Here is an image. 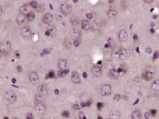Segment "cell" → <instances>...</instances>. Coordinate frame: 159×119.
<instances>
[{
  "label": "cell",
  "instance_id": "obj_1",
  "mask_svg": "<svg viewBox=\"0 0 159 119\" xmlns=\"http://www.w3.org/2000/svg\"><path fill=\"white\" fill-rule=\"evenodd\" d=\"M156 68L152 66H148L142 72V78L146 81H151L156 75Z\"/></svg>",
  "mask_w": 159,
  "mask_h": 119
},
{
  "label": "cell",
  "instance_id": "obj_2",
  "mask_svg": "<svg viewBox=\"0 0 159 119\" xmlns=\"http://www.w3.org/2000/svg\"><path fill=\"white\" fill-rule=\"evenodd\" d=\"M34 111L38 116H44L47 111V106L43 102H34Z\"/></svg>",
  "mask_w": 159,
  "mask_h": 119
},
{
  "label": "cell",
  "instance_id": "obj_3",
  "mask_svg": "<svg viewBox=\"0 0 159 119\" xmlns=\"http://www.w3.org/2000/svg\"><path fill=\"white\" fill-rule=\"evenodd\" d=\"M4 97L5 99L9 102V103H15L17 101V95L14 90H6L5 94H4Z\"/></svg>",
  "mask_w": 159,
  "mask_h": 119
},
{
  "label": "cell",
  "instance_id": "obj_4",
  "mask_svg": "<svg viewBox=\"0 0 159 119\" xmlns=\"http://www.w3.org/2000/svg\"><path fill=\"white\" fill-rule=\"evenodd\" d=\"M112 94V87L108 84H103L100 87V95L104 97H108Z\"/></svg>",
  "mask_w": 159,
  "mask_h": 119
},
{
  "label": "cell",
  "instance_id": "obj_5",
  "mask_svg": "<svg viewBox=\"0 0 159 119\" xmlns=\"http://www.w3.org/2000/svg\"><path fill=\"white\" fill-rule=\"evenodd\" d=\"M20 33L21 36L24 38V39H27L29 40L32 38V31L30 28L28 26H23L21 27L20 29Z\"/></svg>",
  "mask_w": 159,
  "mask_h": 119
},
{
  "label": "cell",
  "instance_id": "obj_6",
  "mask_svg": "<svg viewBox=\"0 0 159 119\" xmlns=\"http://www.w3.org/2000/svg\"><path fill=\"white\" fill-rule=\"evenodd\" d=\"M11 50V43L9 41H3L0 44V51L2 53L8 54Z\"/></svg>",
  "mask_w": 159,
  "mask_h": 119
},
{
  "label": "cell",
  "instance_id": "obj_7",
  "mask_svg": "<svg viewBox=\"0 0 159 119\" xmlns=\"http://www.w3.org/2000/svg\"><path fill=\"white\" fill-rule=\"evenodd\" d=\"M60 11L63 15H69L72 12V6L68 3H62L60 6Z\"/></svg>",
  "mask_w": 159,
  "mask_h": 119
},
{
  "label": "cell",
  "instance_id": "obj_8",
  "mask_svg": "<svg viewBox=\"0 0 159 119\" xmlns=\"http://www.w3.org/2000/svg\"><path fill=\"white\" fill-rule=\"evenodd\" d=\"M16 22L18 26H26V23L29 22L28 20H27V17H26V15L22 14V13H18L16 17Z\"/></svg>",
  "mask_w": 159,
  "mask_h": 119
},
{
  "label": "cell",
  "instance_id": "obj_9",
  "mask_svg": "<svg viewBox=\"0 0 159 119\" xmlns=\"http://www.w3.org/2000/svg\"><path fill=\"white\" fill-rule=\"evenodd\" d=\"M37 93L42 95L43 97H46L48 95V93H49V88H48V86L46 84H40L38 86V90H37Z\"/></svg>",
  "mask_w": 159,
  "mask_h": 119
},
{
  "label": "cell",
  "instance_id": "obj_10",
  "mask_svg": "<svg viewBox=\"0 0 159 119\" xmlns=\"http://www.w3.org/2000/svg\"><path fill=\"white\" fill-rule=\"evenodd\" d=\"M129 38V34L126 29H120L118 33V39L120 42H126L128 40Z\"/></svg>",
  "mask_w": 159,
  "mask_h": 119
},
{
  "label": "cell",
  "instance_id": "obj_11",
  "mask_svg": "<svg viewBox=\"0 0 159 119\" xmlns=\"http://www.w3.org/2000/svg\"><path fill=\"white\" fill-rule=\"evenodd\" d=\"M29 81L32 84H37L39 82V75L37 72L33 71L30 72L29 74Z\"/></svg>",
  "mask_w": 159,
  "mask_h": 119
},
{
  "label": "cell",
  "instance_id": "obj_12",
  "mask_svg": "<svg viewBox=\"0 0 159 119\" xmlns=\"http://www.w3.org/2000/svg\"><path fill=\"white\" fill-rule=\"evenodd\" d=\"M71 81L74 84H79L81 83V78L80 73L77 71H73L71 74Z\"/></svg>",
  "mask_w": 159,
  "mask_h": 119
},
{
  "label": "cell",
  "instance_id": "obj_13",
  "mask_svg": "<svg viewBox=\"0 0 159 119\" xmlns=\"http://www.w3.org/2000/svg\"><path fill=\"white\" fill-rule=\"evenodd\" d=\"M91 72H92V75L94 77H96V78H99L100 77L103 75V69H102L101 67L99 66H93L92 68H91Z\"/></svg>",
  "mask_w": 159,
  "mask_h": 119
},
{
  "label": "cell",
  "instance_id": "obj_14",
  "mask_svg": "<svg viewBox=\"0 0 159 119\" xmlns=\"http://www.w3.org/2000/svg\"><path fill=\"white\" fill-rule=\"evenodd\" d=\"M53 18H54L53 15L51 13H46V14H44L42 17H41V22L43 24L49 25V24L52 23Z\"/></svg>",
  "mask_w": 159,
  "mask_h": 119
},
{
  "label": "cell",
  "instance_id": "obj_15",
  "mask_svg": "<svg viewBox=\"0 0 159 119\" xmlns=\"http://www.w3.org/2000/svg\"><path fill=\"white\" fill-rule=\"evenodd\" d=\"M57 67L59 70H68L69 68V61L65 59H60L57 62Z\"/></svg>",
  "mask_w": 159,
  "mask_h": 119
},
{
  "label": "cell",
  "instance_id": "obj_16",
  "mask_svg": "<svg viewBox=\"0 0 159 119\" xmlns=\"http://www.w3.org/2000/svg\"><path fill=\"white\" fill-rule=\"evenodd\" d=\"M119 70L116 69L115 68H113L111 69H110L108 71V73H107V75H108V77L111 79H117L119 77Z\"/></svg>",
  "mask_w": 159,
  "mask_h": 119
},
{
  "label": "cell",
  "instance_id": "obj_17",
  "mask_svg": "<svg viewBox=\"0 0 159 119\" xmlns=\"http://www.w3.org/2000/svg\"><path fill=\"white\" fill-rule=\"evenodd\" d=\"M31 6L29 5V3H25L23 5H22L19 8V13H22L25 15H27L29 12H31Z\"/></svg>",
  "mask_w": 159,
  "mask_h": 119
},
{
  "label": "cell",
  "instance_id": "obj_18",
  "mask_svg": "<svg viewBox=\"0 0 159 119\" xmlns=\"http://www.w3.org/2000/svg\"><path fill=\"white\" fill-rule=\"evenodd\" d=\"M119 51H120V47L116 46L113 48L111 52V56L114 61H119Z\"/></svg>",
  "mask_w": 159,
  "mask_h": 119
},
{
  "label": "cell",
  "instance_id": "obj_19",
  "mask_svg": "<svg viewBox=\"0 0 159 119\" xmlns=\"http://www.w3.org/2000/svg\"><path fill=\"white\" fill-rule=\"evenodd\" d=\"M71 36L73 39H81V30L76 27H73L71 29Z\"/></svg>",
  "mask_w": 159,
  "mask_h": 119
},
{
  "label": "cell",
  "instance_id": "obj_20",
  "mask_svg": "<svg viewBox=\"0 0 159 119\" xmlns=\"http://www.w3.org/2000/svg\"><path fill=\"white\" fill-rule=\"evenodd\" d=\"M128 57V51L124 47H120L119 51V61H125Z\"/></svg>",
  "mask_w": 159,
  "mask_h": 119
},
{
  "label": "cell",
  "instance_id": "obj_21",
  "mask_svg": "<svg viewBox=\"0 0 159 119\" xmlns=\"http://www.w3.org/2000/svg\"><path fill=\"white\" fill-rule=\"evenodd\" d=\"M117 16H118V11L115 9H110L107 10V17L108 19H111V20L116 19Z\"/></svg>",
  "mask_w": 159,
  "mask_h": 119
},
{
  "label": "cell",
  "instance_id": "obj_22",
  "mask_svg": "<svg viewBox=\"0 0 159 119\" xmlns=\"http://www.w3.org/2000/svg\"><path fill=\"white\" fill-rule=\"evenodd\" d=\"M91 25L92 24H90L89 21L87 20V19H84V20L81 21V29H83L84 31H88L91 29Z\"/></svg>",
  "mask_w": 159,
  "mask_h": 119
},
{
  "label": "cell",
  "instance_id": "obj_23",
  "mask_svg": "<svg viewBox=\"0 0 159 119\" xmlns=\"http://www.w3.org/2000/svg\"><path fill=\"white\" fill-rule=\"evenodd\" d=\"M63 45L66 49H71L72 48V46L74 45H73V41H72L71 38H64V40L63 41Z\"/></svg>",
  "mask_w": 159,
  "mask_h": 119
},
{
  "label": "cell",
  "instance_id": "obj_24",
  "mask_svg": "<svg viewBox=\"0 0 159 119\" xmlns=\"http://www.w3.org/2000/svg\"><path fill=\"white\" fill-rule=\"evenodd\" d=\"M142 111L139 109H136L130 113V118L131 119H141L142 118Z\"/></svg>",
  "mask_w": 159,
  "mask_h": 119
},
{
  "label": "cell",
  "instance_id": "obj_25",
  "mask_svg": "<svg viewBox=\"0 0 159 119\" xmlns=\"http://www.w3.org/2000/svg\"><path fill=\"white\" fill-rule=\"evenodd\" d=\"M122 117V113L120 111H111L109 113V118L111 119H119L121 118Z\"/></svg>",
  "mask_w": 159,
  "mask_h": 119
},
{
  "label": "cell",
  "instance_id": "obj_26",
  "mask_svg": "<svg viewBox=\"0 0 159 119\" xmlns=\"http://www.w3.org/2000/svg\"><path fill=\"white\" fill-rule=\"evenodd\" d=\"M151 90L154 92H158L159 91V79H154L151 85Z\"/></svg>",
  "mask_w": 159,
  "mask_h": 119
},
{
  "label": "cell",
  "instance_id": "obj_27",
  "mask_svg": "<svg viewBox=\"0 0 159 119\" xmlns=\"http://www.w3.org/2000/svg\"><path fill=\"white\" fill-rule=\"evenodd\" d=\"M101 28V25L98 22H94L92 25H91V29L92 31H99Z\"/></svg>",
  "mask_w": 159,
  "mask_h": 119
},
{
  "label": "cell",
  "instance_id": "obj_28",
  "mask_svg": "<svg viewBox=\"0 0 159 119\" xmlns=\"http://www.w3.org/2000/svg\"><path fill=\"white\" fill-rule=\"evenodd\" d=\"M68 73H69V69L68 70H59L57 72L58 77H60V78H64V77H65V76L68 75Z\"/></svg>",
  "mask_w": 159,
  "mask_h": 119
},
{
  "label": "cell",
  "instance_id": "obj_29",
  "mask_svg": "<svg viewBox=\"0 0 159 119\" xmlns=\"http://www.w3.org/2000/svg\"><path fill=\"white\" fill-rule=\"evenodd\" d=\"M26 17H27V20L29 22H31L33 21H34L35 17H36V15H35L34 12H29L28 15H26Z\"/></svg>",
  "mask_w": 159,
  "mask_h": 119
},
{
  "label": "cell",
  "instance_id": "obj_30",
  "mask_svg": "<svg viewBox=\"0 0 159 119\" xmlns=\"http://www.w3.org/2000/svg\"><path fill=\"white\" fill-rule=\"evenodd\" d=\"M44 100H45V97L36 93L34 96V102H44Z\"/></svg>",
  "mask_w": 159,
  "mask_h": 119
},
{
  "label": "cell",
  "instance_id": "obj_31",
  "mask_svg": "<svg viewBox=\"0 0 159 119\" xmlns=\"http://www.w3.org/2000/svg\"><path fill=\"white\" fill-rule=\"evenodd\" d=\"M142 80H144V79L142 78V76H137L134 79V83L136 85H141L142 84Z\"/></svg>",
  "mask_w": 159,
  "mask_h": 119
},
{
  "label": "cell",
  "instance_id": "obj_32",
  "mask_svg": "<svg viewBox=\"0 0 159 119\" xmlns=\"http://www.w3.org/2000/svg\"><path fill=\"white\" fill-rule=\"evenodd\" d=\"M29 5H30V6H31L32 9H34V10H36V9H38V3L37 1H35V0H33V1H31V2H29Z\"/></svg>",
  "mask_w": 159,
  "mask_h": 119
},
{
  "label": "cell",
  "instance_id": "obj_33",
  "mask_svg": "<svg viewBox=\"0 0 159 119\" xmlns=\"http://www.w3.org/2000/svg\"><path fill=\"white\" fill-rule=\"evenodd\" d=\"M107 41H108V45H110L111 49H112L113 48H115V47L116 46V42H115V41H114V40H113L111 38H109V39L107 40Z\"/></svg>",
  "mask_w": 159,
  "mask_h": 119
},
{
  "label": "cell",
  "instance_id": "obj_34",
  "mask_svg": "<svg viewBox=\"0 0 159 119\" xmlns=\"http://www.w3.org/2000/svg\"><path fill=\"white\" fill-rule=\"evenodd\" d=\"M61 116L63 117L64 118H69L70 117V112L69 111H63L61 112Z\"/></svg>",
  "mask_w": 159,
  "mask_h": 119
},
{
  "label": "cell",
  "instance_id": "obj_35",
  "mask_svg": "<svg viewBox=\"0 0 159 119\" xmlns=\"http://www.w3.org/2000/svg\"><path fill=\"white\" fill-rule=\"evenodd\" d=\"M81 43V39H73V45L74 46L78 47Z\"/></svg>",
  "mask_w": 159,
  "mask_h": 119
},
{
  "label": "cell",
  "instance_id": "obj_36",
  "mask_svg": "<svg viewBox=\"0 0 159 119\" xmlns=\"http://www.w3.org/2000/svg\"><path fill=\"white\" fill-rule=\"evenodd\" d=\"M34 117L33 115V113H27L26 114V119H34Z\"/></svg>",
  "mask_w": 159,
  "mask_h": 119
},
{
  "label": "cell",
  "instance_id": "obj_37",
  "mask_svg": "<svg viewBox=\"0 0 159 119\" xmlns=\"http://www.w3.org/2000/svg\"><path fill=\"white\" fill-rule=\"evenodd\" d=\"M145 118H152V115H151V113L150 111H147V112L145 113Z\"/></svg>",
  "mask_w": 159,
  "mask_h": 119
},
{
  "label": "cell",
  "instance_id": "obj_38",
  "mask_svg": "<svg viewBox=\"0 0 159 119\" xmlns=\"http://www.w3.org/2000/svg\"><path fill=\"white\" fill-rule=\"evenodd\" d=\"M78 117H79V118H85V116H84V113L83 112V111H81V112H79L78 113Z\"/></svg>",
  "mask_w": 159,
  "mask_h": 119
},
{
  "label": "cell",
  "instance_id": "obj_39",
  "mask_svg": "<svg viewBox=\"0 0 159 119\" xmlns=\"http://www.w3.org/2000/svg\"><path fill=\"white\" fill-rule=\"evenodd\" d=\"M86 17H87L88 20H91V19H92L93 15L92 14V13H88V14L86 15Z\"/></svg>",
  "mask_w": 159,
  "mask_h": 119
},
{
  "label": "cell",
  "instance_id": "obj_40",
  "mask_svg": "<svg viewBox=\"0 0 159 119\" xmlns=\"http://www.w3.org/2000/svg\"><path fill=\"white\" fill-rule=\"evenodd\" d=\"M14 54H15V57H16L17 59L20 58V53L18 52L17 50H15V51H14Z\"/></svg>",
  "mask_w": 159,
  "mask_h": 119
},
{
  "label": "cell",
  "instance_id": "obj_41",
  "mask_svg": "<svg viewBox=\"0 0 159 119\" xmlns=\"http://www.w3.org/2000/svg\"><path fill=\"white\" fill-rule=\"evenodd\" d=\"M120 99H121V95H116L114 96V100H116V101H119Z\"/></svg>",
  "mask_w": 159,
  "mask_h": 119
},
{
  "label": "cell",
  "instance_id": "obj_42",
  "mask_svg": "<svg viewBox=\"0 0 159 119\" xmlns=\"http://www.w3.org/2000/svg\"><path fill=\"white\" fill-rule=\"evenodd\" d=\"M153 1H154V0H143V2H144L146 4H151V3H153Z\"/></svg>",
  "mask_w": 159,
  "mask_h": 119
},
{
  "label": "cell",
  "instance_id": "obj_43",
  "mask_svg": "<svg viewBox=\"0 0 159 119\" xmlns=\"http://www.w3.org/2000/svg\"><path fill=\"white\" fill-rule=\"evenodd\" d=\"M150 112H151V115L153 117H154L157 114V111H155V110H151V111H150Z\"/></svg>",
  "mask_w": 159,
  "mask_h": 119
},
{
  "label": "cell",
  "instance_id": "obj_44",
  "mask_svg": "<svg viewBox=\"0 0 159 119\" xmlns=\"http://www.w3.org/2000/svg\"><path fill=\"white\" fill-rule=\"evenodd\" d=\"M0 10H1V16H3V14H4V11H5V10H4V7H3V6H2L1 7H0Z\"/></svg>",
  "mask_w": 159,
  "mask_h": 119
},
{
  "label": "cell",
  "instance_id": "obj_45",
  "mask_svg": "<svg viewBox=\"0 0 159 119\" xmlns=\"http://www.w3.org/2000/svg\"><path fill=\"white\" fill-rule=\"evenodd\" d=\"M73 109L74 110H80V106H79L78 104H75L73 106Z\"/></svg>",
  "mask_w": 159,
  "mask_h": 119
}]
</instances>
